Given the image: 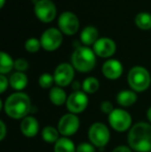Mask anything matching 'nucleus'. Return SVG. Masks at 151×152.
<instances>
[{
	"label": "nucleus",
	"mask_w": 151,
	"mask_h": 152,
	"mask_svg": "<svg viewBox=\"0 0 151 152\" xmlns=\"http://www.w3.org/2000/svg\"><path fill=\"white\" fill-rule=\"evenodd\" d=\"M31 1H33V2H34V3H35V2H37L38 0H31Z\"/></svg>",
	"instance_id": "obj_36"
},
{
	"label": "nucleus",
	"mask_w": 151,
	"mask_h": 152,
	"mask_svg": "<svg viewBox=\"0 0 151 152\" xmlns=\"http://www.w3.org/2000/svg\"><path fill=\"white\" fill-rule=\"evenodd\" d=\"M146 116H147V119H148V121H149V123L151 124V107L148 108L147 113H146Z\"/></svg>",
	"instance_id": "obj_34"
},
{
	"label": "nucleus",
	"mask_w": 151,
	"mask_h": 152,
	"mask_svg": "<svg viewBox=\"0 0 151 152\" xmlns=\"http://www.w3.org/2000/svg\"><path fill=\"white\" fill-rule=\"evenodd\" d=\"M69 96L66 95V92L64 91V89L62 87L59 86H54L50 89L49 92V98L50 102L55 106H62V104H66V100Z\"/></svg>",
	"instance_id": "obj_19"
},
{
	"label": "nucleus",
	"mask_w": 151,
	"mask_h": 152,
	"mask_svg": "<svg viewBox=\"0 0 151 152\" xmlns=\"http://www.w3.org/2000/svg\"><path fill=\"white\" fill-rule=\"evenodd\" d=\"M71 64L78 72H89L95 67L96 55L93 49L85 46H79L71 54Z\"/></svg>",
	"instance_id": "obj_3"
},
{
	"label": "nucleus",
	"mask_w": 151,
	"mask_h": 152,
	"mask_svg": "<svg viewBox=\"0 0 151 152\" xmlns=\"http://www.w3.org/2000/svg\"><path fill=\"white\" fill-rule=\"evenodd\" d=\"M99 109H101V111L104 114H107L108 116L115 110L114 104L110 100H103L101 102V104H99Z\"/></svg>",
	"instance_id": "obj_28"
},
{
	"label": "nucleus",
	"mask_w": 151,
	"mask_h": 152,
	"mask_svg": "<svg viewBox=\"0 0 151 152\" xmlns=\"http://www.w3.org/2000/svg\"><path fill=\"white\" fill-rule=\"evenodd\" d=\"M0 130H1V132H0V141H3L6 136V125L3 120H0Z\"/></svg>",
	"instance_id": "obj_31"
},
{
	"label": "nucleus",
	"mask_w": 151,
	"mask_h": 152,
	"mask_svg": "<svg viewBox=\"0 0 151 152\" xmlns=\"http://www.w3.org/2000/svg\"><path fill=\"white\" fill-rule=\"evenodd\" d=\"M127 83L131 90L135 92H144L150 87L151 76L143 66H133L127 74Z\"/></svg>",
	"instance_id": "obj_4"
},
{
	"label": "nucleus",
	"mask_w": 151,
	"mask_h": 152,
	"mask_svg": "<svg viewBox=\"0 0 151 152\" xmlns=\"http://www.w3.org/2000/svg\"><path fill=\"white\" fill-rule=\"evenodd\" d=\"M98 30L94 26H86L80 33V42L83 46L89 47L93 46L98 39Z\"/></svg>",
	"instance_id": "obj_17"
},
{
	"label": "nucleus",
	"mask_w": 151,
	"mask_h": 152,
	"mask_svg": "<svg viewBox=\"0 0 151 152\" xmlns=\"http://www.w3.org/2000/svg\"><path fill=\"white\" fill-rule=\"evenodd\" d=\"M40 44L42 48L48 52H54L60 48L63 40V33L58 28L51 27L46 29L40 35Z\"/></svg>",
	"instance_id": "obj_7"
},
{
	"label": "nucleus",
	"mask_w": 151,
	"mask_h": 152,
	"mask_svg": "<svg viewBox=\"0 0 151 152\" xmlns=\"http://www.w3.org/2000/svg\"><path fill=\"white\" fill-rule=\"evenodd\" d=\"M95 148L90 142H82L77 146V152H95Z\"/></svg>",
	"instance_id": "obj_29"
},
{
	"label": "nucleus",
	"mask_w": 151,
	"mask_h": 152,
	"mask_svg": "<svg viewBox=\"0 0 151 152\" xmlns=\"http://www.w3.org/2000/svg\"><path fill=\"white\" fill-rule=\"evenodd\" d=\"M25 50L29 53H36L42 48V44L40 40L37 39L36 37H30L25 42Z\"/></svg>",
	"instance_id": "obj_26"
},
{
	"label": "nucleus",
	"mask_w": 151,
	"mask_h": 152,
	"mask_svg": "<svg viewBox=\"0 0 151 152\" xmlns=\"http://www.w3.org/2000/svg\"><path fill=\"white\" fill-rule=\"evenodd\" d=\"M99 89V81L95 77H87L82 82V90L86 94H93Z\"/></svg>",
	"instance_id": "obj_24"
},
{
	"label": "nucleus",
	"mask_w": 151,
	"mask_h": 152,
	"mask_svg": "<svg viewBox=\"0 0 151 152\" xmlns=\"http://www.w3.org/2000/svg\"><path fill=\"white\" fill-rule=\"evenodd\" d=\"M116 42L110 37H99L93 45L95 55L101 58H110L116 52Z\"/></svg>",
	"instance_id": "obj_13"
},
{
	"label": "nucleus",
	"mask_w": 151,
	"mask_h": 152,
	"mask_svg": "<svg viewBox=\"0 0 151 152\" xmlns=\"http://www.w3.org/2000/svg\"><path fill=\"white\" fill-rule=\"evenodd\" d=\"M138 100L137 92L133 90H128V89H124L121 90L117 93L116 95V102H118L119 106L123 107V108H128L135 104Z\"/></svg>",
	"instance_id": "obj_16"
},
{
	"label": "nucleus",
	"mask_w": 151,
	"mask_h": 152,
	"mask_svg": "<svg viewBox=\"0 0 151 152\" xmlns=\"http://www.w3.org/2000/svg\"><path fill=\"white\" fill-rule=\"evenodd\" d=\"M75 68L71 63L62 62L58 64L54 70V80L55 84L59 87H66L74 82L75 78Z\"/></svg>",
	"instance_id": "obj_10"
},
{
	"label": "nucleus",
	"mask_w": 151,
	"mask_h": 152,
	"mask_svg": "<svg viewBox=\"0 0 151 152\" xmlns=\"http://www.w3.org/2000/svg\"><path fill=\"white\" fill-rule=\"evenodd\" d=\"M34 14L42 23H50L57 16V8L52 0H38L34 3Z\"/></svg>",
	"instance_id": "obj_8"
},
{
	"label": "nucleus",
	"mask_w": 151,
	"mask_h": 152,
	"mask_svg": "<svg viewBox=\"0 0 151 152\" xmlns=\"http://www.w3.org/2000/svg\"><path fill=\"white\" fill-rule=\"evenodd\" d=\"M9 85V80L4 75H0V93H4Z\"/></svg>",
	"instance_id": "obj_30"
},
{
	"label": "nucleus",
	"mask_w": 151,
	"mask_h": 152,
	"mask_svg": "<svg viewBox=\"0 0 151 152\" xmlns=\"http://www.w3.org/2000/svg\"><path fill=\"white\" fill-rule=\"evenodd\" d=\"M71 87H73L74 91H80L82 89V83H80L79 81H74L71 83Z\"/></svg>",
	"instance_id": "obj_33"
},
{
	"label": "nucleus",
	"mask_w": 151,
	"mask_h": 152,
	"mask_svg": "<svg viewBox=\"0 0 151 152\" xmlns=\"http://www.w3.org/2000/svg\"><path fill=\"white\" fill-rule=\"evenodd\" d=\"M88 96L83 90L80 91H73L69 95L66 100V108L69 113L73 114H80L86 110L88 106Z\"/></svg>",
	"instance_id": "obj_11"
},
{
	"label": "nucleus",
	"mask_w": 151,
	"mask_h": 152,
	"mask_svg": "<svg viewBox=\"0 0 151 152\" xmlns=\"http://www.w3.org/2000/svg\"><path fill=\"white\" fill-rule=\"evenodd\" d=\"M28 68H29V63L26 59L18 58L15 60V69H16L17 72H26Z\"/></svg>",
	"instance_id": "obj_27"
},
{
	"label": "nucleus",
	"mask_w": 151,
	"mask_h": 152,
	"mask_svg": "<svg viewBox=\"0 0 151 152\" xmlns=\"http://www.w3.org/2000/svg\"><path fill=\"white\" fill-rule=\"evenodd\" d=\"M135 23L137 27L142 30L151 29V14L147 12H141L136 16Z\"/></svg>",
	"instance_id": "obj_23"
},
{
	"label": "nucleus",
	"mask_w": 151,
	"mask_h": 152,
	"mask_svg": "<svg viewBox=\"0 0 151 152\" xmlns=\"http://www.w3.org/2000/svg\"><path fill=\"white\" fill-rule=\"evenodd\" d=\"M15 68V60H12V56L5 52L0 53V75H4L10 72Z\"/></svg>",
	"instance_id": "obj_22"
},
{
	"label": "nucleus",
	"mask_w": 151,
	"mask_h": 152,
	"mask_svg": "<svg viewBox=\"0 0 151 152\" xmlns=\"http://www.w3.org/2000/svg\"><path fill=\"white\" fill-rule=\"evenodd\" d=\"M112 152H133L129 146H124V145H120V146H117L116 148H114Z\"/></svg>",
	"instance_id": "obj_32"
},
{
	"label": "nucleus",
	"mask_w": 151,
	"mask_h": 152,
	"mask_svg": "<svg viewBox=\"0 0 151 152\" xmlns=\"http://www.w3.org/2000/svg\"><path fill=\"white\" fill-rule=\"evenodd\" d=\"M58 128L52 125H47L42 129V138L48 144H55L59 140Z\"/></svg>",
	"instance_id": "obj_21"
},
{
	"label": "nucleus",
	"mask_w": 151,
	"mask_h": 152,
	"mask_svg": "<svg viewBox=\"0 0 151 152\" xmlns=\"http://www.w3.org/2000/svg\"><path fill=\"white\" fill-rule=\"evenodd\" d=\"M127 143L136 152H151V124L147 122L135 123L128 130Z\"/></svg>",
	"instance_id": "obj_1"
},
{
	"label": "nucleus",
	"mask_w": 151,
	"mask_h": 152,
	"mask_svg": "<svg viewBox=\"0 0 151 152\" xmlns=\"http://www.w3.org/2000/svg\"><path fill=\"white\" fill-rule=\"evenodd\" d=\"M101 72L108 80H117L123 74V65L117 59H108L103 64Z\"/></svg>",
	"instance_id": "obj_14"
},
{
	"label": "nucleus",
	"mask_w": 151,
	"mask_h": 152,
	"mask_svg": "<svg viewBox=\"0 0 151 152\" xmlns=\"http://www.w3.org/2000/svg\"><path fill=\"white\" fill-rule=\"evenodd\" d=\"M80 127V119L76 114L73 113H67L64 114L58 121V130L59 134L62 137H69L74 136L78 132Z\"/></svg>",
	"instance_id": "obj_12"
},
{
	"label": "nucleus",
	"mask_w": 151,
	"mask_h": 152,
	"mask_svg": "<svg viewBox=\"0 0 151 152\" xmlns=\"http://www.w3.org/2000/svg\"><path fill=\"white\" fill-rule=\"evenodd\" d=\"M109 124L114 130L118 132H124L131 127V116L126 110L116 108L109 115Z\"/></svg>",
	"instance_id": "obj_6"
},
{
	"label": "nucleus",
	"mask_w": 151,
	"mask_h": 152,
	"mask_svg": "<svg viewBox=\"0 0 151 152\" xmlns=\"http://www.w3.org/2000/svg\"><path fill=\"white\" fill-rule=\"evenodd\" d=\"M111 138L110 129L105 123L94 122L88 129V140L94 147L99 149L105 148Z\"/></svg>",
	"instance_id": "obj_5"
},
{
	"label": "nucleus",
	"mask_w": 151,
	"mask_h": 152,
	"mask_svg": "<svg viewBox=\"0 0 151 152\" xmlns=\"http://www.w3.org/2000/svg\"><path fill=\"white\" fill-rule=\"evenodd\" d=\"M9 85L12 89H15L17 92H21L23 89H25L28 85V77L25 72H16L12 74L9 77Z\"/></svg>",
	"instance_id": "obj_18"
},
{
	"label": "nucleus",
	"mask_w": 151,
	"mask_h": 152,
	"mask_svg": "<svg viewBox=\"0 0 151 152\" xmlns=\"http://www.w3.org/2000/svg\"><path fill=\"white\" fill-rule=\"evenodd\" d=\"M3 110L9 118L23 119L30 113L31 99L24 92H15L6 97Z\"/></svg>",
	"instance_id": "obj_2"
},
{
	"label": "nucleus",
	"mask_w": 151,
	"mask_h": 152,
	"mask_svg": "<svg viewBox=\"0 0 151 152\" xmlns=\"http://www.w3.org/2000/svg\"><path fill=\"white\" fill-rule=\"evenodd\" d=\"M58 29L65 35H75L80 28V22L73 12H63L58 17Z\"/></svg>",
	"instance_id": "obj_9"
},
{
	"label": "nucleus",
	"mask_w": 151,
	"mask_h": 152,
	"mask_svg": "<svg viewBox=\"0 0 151 152\" xmlns=\"http://www.w3.org/2000/svg\"><path fill=\"white\" fill-rule=\"evenodd\" d=\"M4 4H5V0H0V7H3Z\"/></svg>",
	"instance_id": "obj_35"
},
{
	"label": "nucleus",
	"mask_w": 151,
	"mask_h": 152,
	"mask_svg": "<svg viewBox=\"0 0 151 152\" xmlns=\"http://www.w3.org/2000/svg\"><path fill=\"white\" fill-rule=\"evenodd\" d=\"M54 152H77V147L69 138L61 137L54 144Z\"/></svg>",
	"instance_id": "obj_20"
},
{
	"label": "nucleus",
	"mask_w": 151,
	"mask_h": 152,
	"mask_svg": "<svg viewBox=\"0 0 151 152\" xmlns=\"http://www.w3.org/2000/svg\"><path fill=\"white\" fill-rule=\"evenodd\" d=\"M54 83H55L54 76L51 74H48V72L42 74L39 76V78H38V85L44 89L52 88Z\"/></svg>",
	"instance_id": "obj_25"
},
{
	"label": "nucleus",
	"mask_w": 151,
	"mask_h": 152,
	"mask_svg": "<svg viewBox=\"0 0 151 152\" xmlns=\"http://www.w3.org/2000/svg\"><path fill=\"white\" fill-rule=\"evenodd\" d=\"M21 132L26 138H34L39 132V123L33 116H26L22 119L20 124Z\"/></svg>",
	"instance_id": "obj_15"
}]
</instances>
